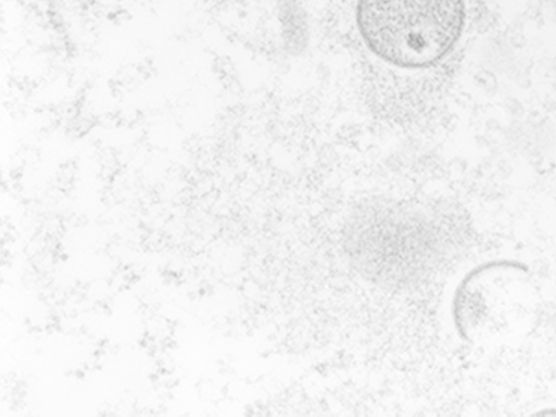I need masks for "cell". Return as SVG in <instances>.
I'll list each match as a JSON object with an SVG mask.
<instances>
[{
    "label": "cell",
    "instance_id": "2",
    "mask_svg": "<svg viewBox=\"0 0 556 417\" xmlns=\"http://www.w3.org/2000/svg\"><path fill=\"white\" fill-rule=\"evenodd\" d=\"M539 294L529 267L495 258L469 269L451 302L454 329L476 345H501L525 334L535 320Z\"/></svg>",
    "mask_w": 556,
    "mask_h": 417
},
{
    "label": "cell",
    "instance_id": "1",
    "mask_svg": "<svg viewBox=\"0 0 556 417\" xmlns=\"http://www.w3.org/2000/svg\"><path fill=\"white\" fill-rule=\"evenodd\" d=\"M467 16L466 0H356L354 9L365 49L404 72L443 62L458 46Z\"/></svg>",
    "mask_w": 556,
    "mask_h": 417
}]
</instances>
